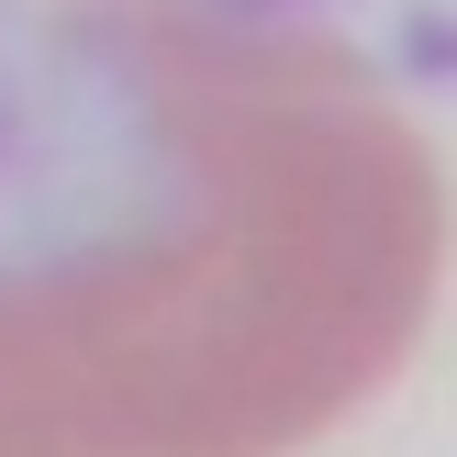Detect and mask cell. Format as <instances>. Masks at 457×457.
<instances>
[{"instance_id":"obj_1","label":"cell","mask_w":457,"mask_h":457,"mask_svg":"<svg viewBox=\"0 0 457 457\" xmlns=\"http://www.w3.org/2000/svg\"><path fill=\"white\" fill-rule=\"evenodd\" d=\"M324 145L223 22L0 0V457H223L324 357Z\"/></svg>"}]
</instances>
